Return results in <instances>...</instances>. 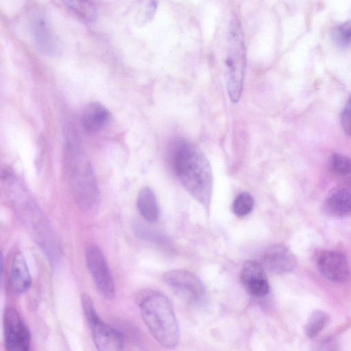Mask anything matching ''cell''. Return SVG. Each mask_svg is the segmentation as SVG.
<instances>
[{
  "instance_id": "obj_9",
  "label": "cell",
  "mask_w": 351,
  "mask_h": 351,
  "mask_svg": "<svg viewBox=\"0 0 351 351\" xmlns=\"http://www.w3.org/2000/svg\"><path fill=\"white\" fill-rule=\"evenodd\" d=\"M4 343L9 351L29 350L31 334L19 313L13 307L5 308L3 315Z\"/></svg>"
},
{
  "instance_id": "obj_1",
  "label": "cell",
  "mask_w": 351,
  "mask_h": 351,
  "mask_svg": "<svg viewBox=\"0 0 351 351\" xmlns=\"http://www.w3.org/2000/svg\"><path fill=\"white\" fill-rule=\"evenodd\" d=\"M173 169L184 188L206 208H209L213 180L208 160L195 145L182 140L173 147Z\"/></svg>"
},
{
  "instance_id": "obj_11",
  "label": "cell",
  "mask_w": 351,
  "mask_h": 351,
  "mask_svg": "<svg viewBox=\"0 0 351 351\" xmlns=\"http://www.w3.org/2000/svg\"><path fill=\"white\" fill-rule=\"evenodd\" d=\"M260 263L263 268L274 274L291 271L296 265V258L291 251L280 244L271 245L261 254Z\"/></svg>"
},
{
  "instance_id": "obj_18",
  "label": "cell",
  "mask_w": 351,
  "mask_h": 351,
  "mask_svg": "<svg viewBox=\"0 0 351 351\" xmlns=\"http://www.w3.org/2000/svg\"><path fill=\"white\" fill-rule=\"evenodd\" d=\"M329 169L335 177L351 186V158L335 153L330 156Z\"/></svg>"
},
{
  "instance_id": "obj_3",
  "label": "cell",
  "mask_w": 351,
  "mask_h": 351,
  "mask_svg": "<svg viewBox=\"0 0 351 351\" xmlns=\"http://www.w3.org/2000/svg\"><path fill=\"white\" fill-rule=\"evenodd\" d=\"M9 200L19 219L52 261L58 258V245L43 213L26 187L10 169L1 174Z\"/></svg>"
},
{
  "instance_id": "obj_20",
  "label": "cell",
  "mask_w": 351,
  "mask_h": 351,
  "mask_svg": "<svg viewBox=\"0 0 351 351\" xmlns=\"http://www.w3.org/2000/svg\"><path fill=\"white\" fill-rule=\"evenodd\" d=\"M328 322V315L321 311L312 313L304 327L306 335L309 338L315 337L324 329Z\"/></svg>"
},
{
  "instance_id": "obj_8",
  "label": "cell",
  "mask_w": 351,
  "mask_h": 351,
  "mask_svg": "<svg viewBox=\"0 0 351 351\" xmlns=\"http://www.w3.org/2000/svg\"><path fill=\"white\" fill-rule=\"evenodd\" d=\"M162 280L176 295L189 303L198 304L204 300V287L191 271L172 269L163 274Z\"/></svg>"
},
{
  "instance_id": "obj_4",
  "label": "cell",
  "mask_w": 351,
  "mask_h": 351,
  "mask_svg": "<svg viewBox=\"0 0 351 351\" xmlns=\"http://www.w3.org/2000/svg\"><path fill=\"white\" fill-rule=\"evenodd\" d=\"M140 313L154 338L167 348L175 347L179 342L180 332L170 300L158 291H152L141 298Z\"/></svg>"
},
{
  "instance_id": "obj_15",
  "label": "cell",
  "mask_w": 351,
  "mask_h": 351,
  "mask_svg": "<svg viewBox=\"0 0 351 351\" xmlns=\"http://www.w3.org/2000/svg\"><path fill=\"white\" fill-rule=\"evenodd\" d=\"M324 209L333 217L351 215V191L343 187L333 189L326 199Z\"/></svg>"
},
{
  "instance_id": "obj_17",
  "label": "cell",
  "mask_w": 351,
  "mask_h": 351,
  "mask_svg": "<svg viewBox=\"0 0 351 351\" xmlns=\"http://www.w3.org/2000/svg\"><path fill=\"white\" fill-rule=\"evenodd\" d=\"M138 210L141 216L148 222H156L160 215L159 207L155 194L147 187L142 188L136 200Z\"/></svg>"
},
{
  "instance_id": "obj_12",
  "label": "cell",
  "mask_w": 351,
  "mask_h": 351,
  "mask_svg": "<svg viewBox=\"0 0 351 351\" xmlns=\"http://www.w3.org/2000/svg\"><path fill=\"white\" fill-rule=\"evenodd\" d=\"M240 278L247 291L256 297L268 294L269 285L265 269L256 261H246L241 269Z\"/></svg>"
},
{
  "instance_id": "obj_22",
  "label": "cell",
  "mask_w": 351,
  "mask_h": 351,
  "mask_svg": "<svg viewBox=\"0 0 351 351\" xmlns=\"http://www.w3.org/2000/svg\"><path fill=\"white\" fill-rule=\"evenodd\" d=\"M340 123L343 132L351 136V95L347 100L341 113Z\"/></svg>"
},
{
  "instance_id": "obj_2",
  "label": "cell",
  "mask_w": 351,
  "mask_h": 351,
  "mask_svg": "<svg viewBox=\"0 0 351 351\" xmlns=\"http://www.w3.org/2000/svg\"><path fill=\"white\" fill-rule=\"evenodd\" d=\"M64 168L74 199L84 213H95L100 197L94 169L83 153L77 134L69 128L66 132Z\"/></svg>"
},
{
  "instance_id": "obj_5",
  "label": "cell",
  "mask_w": 351,
  "mask_h": 351,
  "mask_svg": "<svg viewBox=\"0 0 351 351\" xmlns=\"http://www.w3.org/2000/svg\"><path fill=\"white\" fill-rule=\"evenodd\" d=\"M228 41L227 90L232 102L237 103L243 90L247 58L242 26L237 18L230 21Z\"/></svg>"
},
{
  "instance_id": "obj_6",
  "label": "cell",
  "mask_w": 351,
  "mask_h": 351,
  "mask_svg": "<svg viewBox=\"0 0 351 351\" xmlns=\"http://www.w3.org/2000/svg\"><path fill=\"white\" fill-rule=\"evenodd\" d=\"M82 307L90 328L94 343L99 350L117 351L123 349V335L119 330L105 324L99 317L93 300L88 295L81 296Z\"/></svg>"
},
{
  "instance_id": "obj_7",
  "label": "cell",
  "mask_w": 351,
  "mask_h": 351,
  "mask_svg": "<svg viewBox=\"0 0 351 351\" xmlns=\"http://www.w3.org/2000/svg\"><path fill=\"white\" fill-rule=\"evenodd\" d=\"M85 260L97 290L106 299L115 294V285L107 260L101 249L95 243L85 247Z\"/></svg>"
},
{
  "instance_id": "obj_16",
  "label": "cell",
  "mask_w": 351,
  "mask_h": 351,
  "mask_svg": "<svg viewBox=\"0 0 351 351\" xmlns=\"http://www.w3.org/2000/svg\"><path fill=\"white\" fill-rule=\"evenodd\" d=\"M32 36L37 48L43 53L54 55L57 46L53 34L47 22L42 19H36L32 25Z\"/></svg>"
},
{
  "instance_id": "obj_10",
  "label": "cell",
  "mask_w": 351,
  "mask_h": 351,
  "mask_svg": "<svg viewBox=\"0 0 351 351\" xmlns=\"http://www.w3.org/2000/svg\"><path fill=\"white\" fill-rule=\"evenodd\" d=\"M317 267L321 274L333 282H346L350 276V269L346 256L337 251L322 252L317 260Z\"/></svg>"
},
{
  "instance_id": "obj_23",
  "label": "cell",
  "mask_w": 351,
  "mask_h": 351,
  "mask_svg": "<svg viewBox=\"0 0 351 351\" xmlns=\"http://www.w3.org/2000/svg\"><path fill=\"white\" fill-rule=\"evenodd\" d=\"M339 33L344 41L351 40V21L343 23L339 28Z\"/></svg>"
},
{
  "instance_id": "obj_14",
  "label": "cell",
  "mask_w": 351,
  "mask_h": 351,
  "mask_svg": "<svg viewBox=\"0 0 351 351\" xmlns=\"http://www.w3.org/2000/svg\"><path fill=\"white\" fill-rule=\"evenodd\" d=\"M10 282L13 291L18 294L25 293L32 285V277L23 255L16 252L10 268Z\"/></svg>"
},
{
  "instance_id": "obj_19",
  "label": "cell",
  "mask_w": 351,
  "mask_h": 351,
  "mask_svg": "<svg viewBox=\"0 0 351 351\" xmlns=\"http://www.w3.org/2000/svg\"><path fill=\"white\" fill-rule=\"evenodd\" d=\"M64 5L80 18L87 22L96 17V8L93 0H62Z\"/></svg>"
},
{
  "instance_id": "obj_21",
  "label": "cell",
  "mask_w": 351,
  "mask_h": 351,
  "mask_svg": "<svg viewBox=\"0 0 351 351\" xmlns=\"http://www.w3.org/2000/svg\"><path fill=\"white\" fill-rule=\"evenodd\" d=\"M254 201L252 196L246 192L238 195L232 204L234 214L239 217H243L251 213L253 210Z\"/></svg>"
},
{
  "instance_id": "obj_13",
  "label": "cell",
  "mask_w": 351,
  "mask_h": 351,
  "mask_svg": "<svg viewBox=\"0 0 351 351\" xmlns=\"http://www.w3.org/2000/svg\"><path fill=\"white\" fill-rule=\"evenodd\" d=\"M109 110L99 102H90L83 110L81 124L84 130L89 133L102 130L109 122Z\"/></svg>"
}]
</instances>
